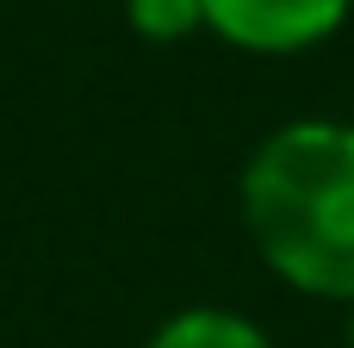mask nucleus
I'll return each instance as SVG.
<instances>
[{
    "label": "nucleus",
    "mask_w": 354,
    "mask_h": 348,
    "mask_svg": "<svg viewBox=\"0 0 354 348\" xmlns=\"http://www.w3.org/2000/svg\"><path fill=\"white\" fill-rule=\"evenodd\" d=\"M243 224L280 280L317 299H354V131H274L243 168Z\"/></svg>",
    "instance_id": "nucleus-1"
},
{
    "label": "nucleus",
    "mask_w": 354,
    "mask_h": 348,
    "mask_svg": "<svg viewBox=\"0 0 354 348\" xmlns=\"http://www.w3.org/2000/svg\"><path fill=\"white\" fill-rule=\"evenodd\" d=\"M199 6H205V25H218L230 44L268 50V56L305 50L348 19V0H199Z\"/></svg>",
    "instance_id": "nucleus-2"
},
{
    "label": "nucleus",
    "mask_w": 354,
    "mask_h": 348,
    "mask_svg": "<svg viewBox=\"0 0 354 348\" xmlns=\"http://www.w3.org/2000/svg\"><path fill=\"white\" fill-rule=\"evenodd\" d=\"M149 348H268V336L249 318H230V311H180L174 324L156 330Z\"/></svg>",
    "instance_id": "nucleus-3"
},
{
    "label": "nucleus",
    "mask_w": 354,
    "mask_h": 348,
    "mask_svg": "<svg viewBox=\"0 0 354 348\" xmlns=\"http://www.w3.org/2000/svg\"><path fill=\"white\" fill-rule=\"evenodd\" d=\"M199 19H205L199 0H131V31H143V37H156V44L187 37Z\"/></svg>",
    "instance_id": "nucleus-4"
},
{
    "label": "nucleus",
    "mask_w": 354,
    "mask_h": 348,
    "mask_svg": "<svg viewBox=\"0 0 354 348\" xmlns=\"http://www.w3.org/2000/svg\"><path fill=\"white\" fill-rule=\"evenodd\" d=\"M348 348H354V318H348Z\"/></svg>",
    "instance_id": "nucleus-5"
}]
</instances>
